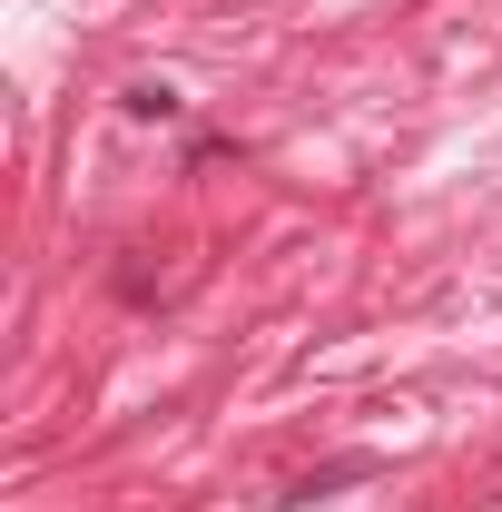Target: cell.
<instances>
[{
    "label": "cell",
    "instance_id": "cell-1",
    "mask_svg": "<svg viewBox=\"0 0 502 512\" xmlns=\"http://www.w3.org/2000/svg\"><path fill=\"white\" fill-rule=\"evenodd\" d=\"M355 473H375V463H365V453H345V463H325V473H306V483H296L286 503H315V493H335V483H355Z\"/></svg>",
    "mask_w": 502,
    "mask_h": 512
},
{
    "label": "cell",
    "instance_id": "cell-2",
    "mask_svg": "<svg viewBox=\"0 0 502 512\" xmlns=\"http://www.w3.org/2000/svg\"><path fill=\"white\" fill-rule=\"evenodd\" d=\"M128 119H178V89H168V79H138V89H128Z\"/></svg>",
    "mask_w": 502,
    "mask_h": 512
}]
</instances>
